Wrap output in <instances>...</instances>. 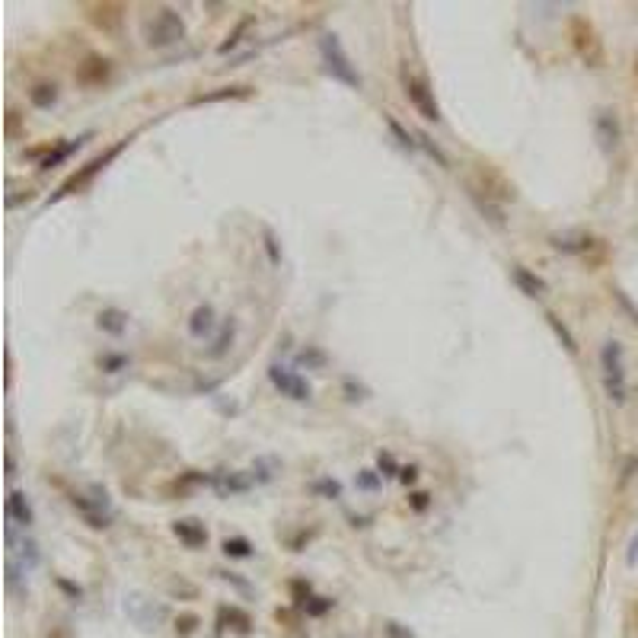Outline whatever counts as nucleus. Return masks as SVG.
<instances>
[{"instance_id": "nucleus-1", "label": "nucleus", "mask_w": 638, "mask_h": 638, "mask_svg": "<svg viewBox=\"0 0 638 638\" xmlns=\"http://www.w3.org/2000/svg\"><path fill=\"white\" fill-rule=\"evenodd\" d=\"M600 377H604L607 400L623 406L629 396V383H625V361H623V345L607 342L600 348Z\"/></svg>"}, {"instance_id": "nucleus-2", "label": "nucleus", "mask_w": 638, "mask_h": 638, "mask_svg": "<svg viewBox=\"0 0 638 638\" xmlns=\"http://www.w3.org/2000/svg\"><path fill=\"white\" fill-rule=\"evenodd\" d=\"M319 51H323V61H326V67H329L332 77L342 80V84H348V86H361V74L351 67V58L345 55L338 35H323V39H319Z\"/></svg>"}, {"instance_id": "nucleus-3", "label": "nucleus", "mask_w": 638, "mask_h": 638, "mask_svg": "<svg viewBox=\"0 0 638 638\" xmlns=\"http://www.w3.org/2000/svg\"><path fill=\"white\" fill-rule=\"evenodd\" d=\"M185 39V22L173 10H157V16L148 22V45L154 49H166Z\"/></svg>"}, {"instance_id": "nucleus-4", "label": "nucleus", "mask_w": 638, "mask_h": 638, "mask_svg": "<svg viewBox=\"0 0 638 638\" xmlns=\"http://www.w3.org/2000/svg\"><path fill=\"white\" fill-rule=\"evenodd\" d=\"M402 86H406L409 103L415 105V112H418L421 119L441 121V105H437L435 93L428 90V84H425V80L415 77V74H402Z\"/></svg>"}, {"instance_id": "nucleus-5", "label": "nucleus", "mask_w": 638, "mask_h": 638, "mask_svg": "<svg viewBox=\"0 0 638 638\" xmlns=\"http://www.w3.org/2000/svg\"><path fill=\"white\" fill-rule=\"evenodd\" d=\"M571 39H575L578 55H581L588 64H594V67H597V64L604 61V49H600V39H597L594 26H590L588 20H581V16H575V20H571Z\"/></svg>"}, {"instance_id": "nucleus-6", "label": "nucleus", "mask_w": 638, "mask_h": 638, "mask_svg": "<svg viewBox=\"0 0 638 638\" xmlns=\"http://www.w3.org/2000/svg\"><path fill=\"white\" fill-rule=\"evenodd\" d=\"M125 144H128V140H121V144H115V148H109V150H105V154H103V157H96V160H90V163H86V166H84V169H80V173H77V175H70L67 183H64V185H61V189H58V195H55V198L74 195V192H77V189H84V185H86V183H90V179H93V175H96V173H99V169H105V163H109V160H115V157H119V154H121V148H125Z\"/></svg>"}, {"instance_id": "nucleus-7", "label": "nucleus", "mask_w": 638, "mask_h": 638, "mask_svg": "<svg viewBox=\"0 0 638 638\" xmlns=\"http://www.w3.org/2000/svg\"><path fill=\"white\" fill-rule=\"evenodd\" d=\"M268 377H272V383L278 386L281 393L291 396V400L303 402L310 400V383L301 377V373H294L291 367H281V364H272V371H268Z\"/></svg>"}, {"instance_id": "nucleus-8", "label": "nucleus", "mask_w": 638, "mask_h": 638, "mask_svg": "<svg viewBox=\"0 0 638 638\" xmlns=\"http://www.w3.org/2000/svg\"><path fill=\"white\" fill-rule=\"evenodd\" d=\"M109 74H112V64L105 61V58H99V55H90L77 67V80L80 84H86V86H99L103 80H109Z\"/></svg>"}, {"instance_id": "nucleus-9", "label": "nucleus", "mask_w": 638, "mask_h": 638, "mask_svg": "<svg viewBox=\"0 0 638 638\" xmlns=\"http://www.w3.org/2000/svg\"><path fill=\"white\" fill-rule=\"evenodd\" d=\"M7 524L22 526V530L32 524V508H29V501H26V495H22V491H10V499H7Z\"/></svg>"}, {"instance_id": "nucleus-10", "label": "nucleus", "mask_w": 638, "mask_h": 638, "mask_svg": "<svg viewBox=\"0 0 638 638\" xmlns=\"http://www.w3.org/2000/svg\"><path fill=\"white\" fill-rule=\"evenodd\" d=\"M597 138H600V148L613 150L619 144V121L616 112H600L597 115Z\"/></svg>"}, {"instance_id": "nucleus-11", "label": "nucleus", "mask_w": 638, "mask_h": 638, "mask_svg": "<svg viewBox=\"0 0 638 638\" xmlns=\"http://www.w3.org/2000/svg\"><path fill=\"white\" fill-rule=\"evenodd\" d=\"M214 307H208V303H204V307H198L195 313H192V319H189V332L195 338H204V336H211V332H214Z\"/></svg>"}, {"instance_id": "nucleus-12", "label": "nucleus", "mask_w": 638, "mask_h": 638, "mask_svg": "<svg viewBox=\"0 0 638 638\" xmlns=\"http://www.w3.org/2000/svg\"><path fill=\"white\" fill-rule=\"evenodd\" d=\"M173 534L179 536V540H183L185 546H202V543L208 540L204 526H198L195 520H175V524H173Z\"/></svg>"}, {"instance_id": "nucleus-13", "label": "nucleus", "mask_w": 638, "mask_h": 638, "mask_svg": "<svg viewBox=\"0 0 638 638\" xmlns=\"http://www.w3.org/2000/svg\"><path fill=\"white\" fill-rule=\"evenodd\" d=\"M99 329L103 332H112V336H121L125 332V326H128V313H121V310H115V307H109V310H103L99 313Z\"/></svg>"}, {"instance_id": "nucleus-14", "label": "nucleus", "mask_w": 638, "mask_h": 638, "mask_svg": "<svg viewBox=\"0 0 638 638\" xmlns=\"http://www.w3.org/2000/svg\"><path fill=\"white\" fill-rule=\"evenodd\" d=\"M74 508H77L80 514H84V520L90 526H96V530H103V526H109V514H103V511H96V508L90 505V501L84 499V495H74Z\"/></svg>"}, {"instance_id": "nucleus-15", "label": "nucleus", "mask_w": 638, "mask_h": 638, "mask_svg": "<svg viewBox=\"0 0 638 638\" xmlns=\"http://www.w3.org/2000/svg\"><path fill=\"white\" fill-rule=\"evenodd\" d=\"M233 332H237V323H233V319H227V323L220 326V336L214 338V345L208 348L211 358H224L227 348H230V342H233Z\"/></svg>"}, {"instance_id": "nucleus-16", "label": "nucleus", "mask_w": 638, "mask_h": 638, "mask_svg": "<svg viewBox=\"0 0 638 638\" xmlns=\"http://www.w3.org/2000/svg\"><path fill=\"white\" fill-rule=\"evenodd\" d=\"M514 281H517L520 288H524V294H526V297H540L543 291H546V284H543L540 278H534V274L526 272V268H520V265L514 268Z\"/></svg>"}, {"instance_id": "nucleus-17", "label": "nucleus", "mask_w": 638, "mask_h": 638, "mask_svg": "<svg viewBox=\"0 0 638 638\" xmlns=\"http://www.w3.org/2000/svg\"><path fill=\"white\" fill-rule=\"evenodd\" d=\"M29 99H32V105H39V109H51V105L58 103V86L55 84H39L32 93H29Z\"/></svg>"}, {"instance_id": "nucleus-18", "label": "nucleus", "mask_w": 638, "mask_h": 638, "mask_svg": "<svg viewBox=\"0 0 638 638\" xmlns=\"http://www.w3.org/2000/svg\"><path fill=\"white\" fill-rule=\"evenodd\" d=\"M84 140H86V134H84V138H77V140H67V144H61V148H58L55 154H49V160L42 163V169H51V166H55V163H61L64 157L74 154V150H77L80 144H84Z\"/></svg>"}, {"instance_id": "nucleus-19", "label": "nucleus", "mask_w": 638, "mask_h": 638, "mask_svg": "<svg viewBox=\"0 0 638 638\" xmlns=\"http://www.w3.org/2000/svg\"><path fill=\"white\" fill-rule=\"evenodd\" d=\"M246 86H224L220 93H204V96H198L195 103H218V99H227V96H246Z\"/></svg>"}, {"instance_id": "nucleus-20", "label": "nucleus", "mask_w": 638, "mask_h": 638, "mask_svg": "<svg viewBox=\"0 0 638 638\" xmlns=\"http://www.w3.org/2000/svg\"><path fill=\"white\" fill-rule=\"evenodd\" d=\"M546 319H549V326H553V329H555V336L562 338V345H565V348H569L571 355H575V351H578V345H575V338H571V332L565 329V326H562L559 319H555V316H546Z\"/></svg>"}, {"instance_id": "nucleus-21", "label": "nucleus", "mask_w": 638, "mask_h": 638, "mask_svg": "<svg viewBox=\"0 0 638 638\" xmlns=\"http://www.w3.org/2000/svg\"><path fill=\"white\" fill-rule=\"evenodd\" d=\"M224 553L227 555H237V559H246V555H253V546H249V540H227L224 543Z\"/></svg>"}, {"instance_id": "nucleus-22", "label": "nucleus", "mask_w": 638, "mask_h": 638, "mask_svg": "<svg viewBox=\"0 0 638 638\" xmlns=\"http://www.w3.org/2000/svg\"><path fill=\"white\" fill-rule=\"evenodd\" d=\"M16 131H20V115L10 112L7 115V134H10V138H16Z\"/></svg>"}, {"instance_id": "nucleus-23", "label": "nucleus", "mask_w": 638, "mask_h": 638, "mask_svg": "<svg viewBox=\"0 0 638 638\" xmlns=\"http://www.w3.org/2000/svg\"><path fill=\"white\" fill-rule=\"evenodd\" d=\"M400 479H402V482H406V485H409V482H415V479H418V470H415V466H406Z\"/></svg>"}, {"instance_id": "nucleus-24", "label": "nucleus", "mask_w": 638, "mask_h": 638, "mask_svg": "<svg viewBox=\"0 0 638 638\" xmlns=\"http://www.w3.org/2000/svg\"><path fill=\"white\" fill-rule=\"evenodd\" d=\"M175 629H183V635H189V632L195 629V616H185L183 625H175Z\"/></svg>"}, {"instance_id": "nucleus-25", "label": "nucleus", "mask_w": 638, "mask_h": 638, "mask_svg": "<svg viewBox=\"0 0 638 638\" xmlns=\"http://www.w3.org/2000/svg\"><path fill=\"white\" fill-rule=\"evenodd\" d=\"M425 505H428V495H415V511H425Z\"/></svg>"}, {"instance_id": "nucleus-26", "label": "nucleus", "mask_w": 638, "mask_h": 638, "mask_svg": "<svg viewBox=\"0 0 638 638\" xmlns=\"http://www.w3.org/2000/svg\"><path fill=\"white\" fill-rule=\"evenodd\" d=\"M361 485H364V489H373V485H377V479H373V476H361Z\"/></svg>"}]
</instances>
